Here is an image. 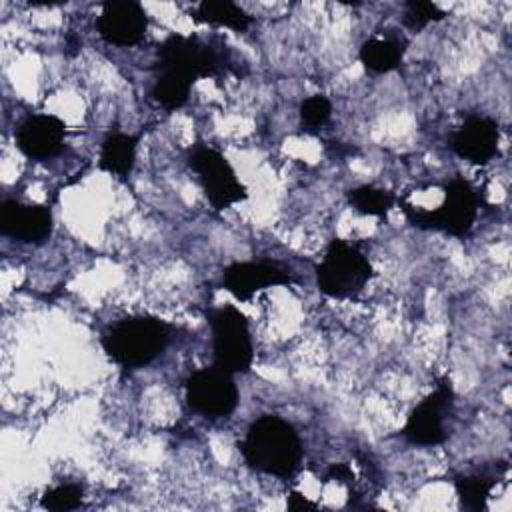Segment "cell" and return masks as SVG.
<instances>
[{
  "mask_svg": "<svg viewBox=\"0 0 512 512\" xmlns=\"http://www.w3.org/2000/svg\"><path fill=\"white\" fill-rule=\"evenodd\" d=\"M244 462L262 474L290 478L302 462V442L296 428L278 414L258 416L238 444Z\"/></svg>",
  "mask_w": 512,
  "mask_h": 512,
  "instance_id": "1",
  "label": "cell"
},
{
  "mask_svg": "<svg viewBox=\"0 0 512 512\" xmlns=\"http://www.w3.org/2000/svg\"><path fill=\"white\" fill-rule=\"evenodd\" d=\"M172 338V326L148 314L126 316L110 324L100 344L106 356L122 368H144L164 354Z\"/></svg>",
  "mask_w": 512,
  "mask_h": 512,
  "instance_id": "2",
  "label": "cell"
},
{
  "mask_svg": "<svg viewBox=\"0 0 512 512\" xmlns=\"http://www.w3.org/2000/svg\"><path fill=\"white\" fill-rule=\"evenodd\" d=\"M158 72L176 74L190 84L202 78H214L224 72L236 70V64L230 56L226 44L216 48L196 36L170 34L158 46Z\"/></svg>",
  "mask_w": 512,
  "mask_h": 512,
  "instance_id": "3",
  "label": "cell"
},
{
  "mask_svg": "<svg viewBox=\"0 0 512 512\" xmlns=\"http://www.w3.org/2000/svg\"><path fill=\"white\" fill-rule=\"evenodd\" d=\"M400 206L412 226L464 238L476 222L480 196L468 180L454 176L444 184V200L438 208L424 210L406 202H400Z\"/></svg>",
  "mask_w": 512,
  "mask_h": 512,
  "instance_id": "4",
  "label": "cell"
},
{
  "mask_svg": "<svg viewBox=\"0 0 512 512\" xmlns=\"http://www.w3.org/2000/svg\"><path fill=\"white\" fill-rule=\"evenodd\" d=\"M314 272L318 290L336 300L356 298L374 276V268L360 246L342 238L330 240L324 258L314 266Z\"/></svg>",
  "mask_w": 512,
  "mask_h": 512,
  "instance_id": "5",
  "label": "cell"
},
{
  "mask_svg": "<svg viewBox=\"0 0 512 512\" xmlns=\"http://www.w3.org/2000/svg\"><path fill=\"white\" fill-rule=\"evenodd\" d=\"M214 366L230 374H248L254 362V342L248 318L232 304L208 312Z\"/></svg>",
  "mask_w": 512,
  "mask_h": 512,
  "instance_id": "6",
  "label": "cell"
},
{
  "mask_svg": "<svg viewBox=\"0 0 512 512\" xmlns=\"http://www.w3.org/2000/svg\"><path fill=\"white\" fill-rule=\"evenodd\" d=\"M188 166L196 172L204 196L214 210H224L248 198V190L238 180L232 164L216 148L196 142L188 150Z\"/></svg>",
  "mask_w": 512,
  "mask_h": 512,
  "instance_id": "7",
  "label": "cell"
},
{
  "mask_svg": "<svg viewBox=\"0 0 512 512\" xmlns=\"http://www.w3.org/2000/svg\"><path fill=\"white\" fill-rule=\"evenodd\" d=\"M454 414V388L448 376L436 382L408 414L400 434L414 446H438L448 438L446 422Z\"/></svg>",
  "mask_w": 512,
  "mask_h": 512,
  "instance_id": "8",
  "label": "cell"
},
{
  "mask_svg": "<svg viewBox=\"0 0 512 512\" xmlns=\"http://www.w3.org/2000/svg\"><path fill=\"white\" fill-rule=\"evenodd\" d=\"M184 392L188 408L206 418H228L238 406L234 374L214 364L194 370L184 382Z\"/></svg>",
  "mask_w": 512,
  "mask_h": 512,
  "instance_id": "9",
  "label": "cell"
},
{
  "mask_svg": "<svg viewBox=\"0 0 512 512\" xmlns=\"http://www.w3.org/2000/svg\"><path fill=\"white\" fill-rule=\"evenodd\" d=\"M296 282L290 268L272 260H246L232 262L222 270V288L236 300H250L256 292L270 286H284Z\"/></svg>",
  "mask_w": 512,
  "mask_h": 512,
  "instance_id": "10",
  "label": "cell"
},
{
  "mask_svg": "<svg viewBox=\"0 0 512 512\" xmlns=\"http://www.w3.org/2000/svg\"><path fill=\"white\" fill-rule=\"evenodd\" d=\"M98 36L112 46H136L148 28V14L134 0L106 2L96 18Z\"/></svg>",
  "mask_w": 512,
  "mask_h": 512,
  "instance_id": "11",
  "label": "cell"
},
{
  "mask_svg": "<svg viewBox=\"0 0 512 512\" xmlns=\"http://www.w3.org/2000/svg\"><path fill=\"white\" fill-rule=\"evenodd\" d=\"M0 232L22 244H42L52 234V212L44 204L6 198L0 204Z\"/></svg>",
  "mask_w": 512,
  "mask_h": 512,
  "instance_id": "12",
  "label": "cell"
},
{
  "mask_svg": "<svg viewBox=\"0 0 512 512\" xmlns=\"http://www.w3.org/2000/svg\"><path fill=\"white\" fill-rule=\"evenodd\" d=\"M498 142L500 124L490 116L478 114L468 116L462 126H458L448 138V146L452 152L478 166H484L494 156H498Z\"/></svg>",
  "mask_w": 512,
  "mask_h": 512,
  "instance_id": "13",
  "label": "cell"
},
{
  "mask_svg": "<svg viewBox=\"0 0 512 512\" xmlns=\"http://www.w3.org/2000/svg\"><path fill=\"white\" fill-rule=\"evenodd\" d=\"M66 138V124L54 114L26 116L16 132V148L30 160H48L62 152Z\"/></svg>",
  "mask_w": 512,
  "mask_h": 512,
  "instance_id": "14",
  "label": "cell"
},
{
  "mask_svg": "<svg viewBox=\"0 0 512 512\" xmlns=\"http://www.w3.org/2000/svg\"><path fill=\"white\" fill-rule=\"evenodd\" d=\"M506 464L500 462L494 472L490 470H478L470 474H458L454 478V490L460 502V508L470 512H482L486 510L490 492L494 490L498 478L504 474Z\"/></svg>",
  "mask_w": 512,
  "mask_h": 512,
  "instance_id": "15",
  "label": "cell"
},
{
  "mask_svg": "<svg viewBox=\"0 0 512 512\" xmlns=\"http://www.w3.org/2000/svg\"><path fill=\"white\" fill-rule=\"evenodd\" d=\"M406 46L408 42L398 34H390L384 38H368L366 42H362L358 58L368 72L388 74L400 66Z\"/></svg>",
  "mask_w": 512,
  "mask_h": 512,
  "instance_id": "16",
  "label": "cell"
},
{
  "mask_svg": "<svg viewBox=\"0 0 512 512\" xmlns=\"http://www.w3.org/2000/svg\"><path fill=\"white\" fill-rule=\"evenodd\" d=\"M136 148H138V136L134 134H126V132L106 134L100 146L98 168L124 180L134 168Z\"/></svg>",
  "mask_w": 512,
  "mask_h": 512,
  "instance_id": "17",
  "label": "cell"
},
{
  "mask_svg": "<svg viewBox=\"0 0 512 512\" xmlns=\"http://www.w3.org/2000/svg\"><path fill=\"white\" fill-rule=\"evenodd\" d=\"M192 18L218 28H230L234 32H246L252 26V16L230 0H202Z\"/></svg>",
  "mask_w": 512,
  "mask_h": 512,
  "instance_id": "18",
  "label": "cell"
},
{
  "mask_svg": "<svg viewBox=\"0 0 512 512\" xmlns=\"http://www.w3.org/2000/svg\"><path fill=\"white\" fill-rule=\"evenodd\" d=\"M346 200L356 212L364 216H376V218H384L398 202L394 192L372 186V184H360L356 188H350L346 192Z\"/></svg>",
  "mask_w": 512,
  "mask_h": 512,
  "instance_id": "19",
  "label": "cell"
},
{
  "mask_svg": "<svg viewBox=\"0 0 512 512\" xmlns=\"http://www.w3.org/2000/svg\"><path fill=\"white\" fill-rule=\"evenodd\" d=\"M190 88H192V84L188 80H184L176 74H170V72H158V76L150 88V96L158 106L172 112V110L182 108L188 102Z\"/></svg>",
  "mask_w": 512,
  "mask_h": 512,
  "instance_id": "20",
  "label": "cell"
},
{
  "mask_svg": "<svg viewBox=\"0 0 512 512\" xmlns=\"http://www.w3.org/2000/svg\"><path fill=\"white\" fill-rule=\"evenodd\" d=\"M84 486L78 482H62L48 488L40 500V506L50 512H70L82 506Z\"/></svg>",
  "mask_w": 512,
  "mask_h": 512,
  "instance_id": "21",
  "label": "cell"
},
{
  "mask_svg": "<svg viewBox=\"0 0 512 512\" xmlns=\"http://www.w3.org/2000/svg\"><path fill=\"white\" fill-rule=\"evenodd\" d=\"M444 18H446V12L440 6H436L434 2H426V0H408V2H404L402 24L414 34L424 30L428 24L440 22Z\"/></svg>",
  "mask_w": 512,
  "mask_h": 512,
  "instance_id": "22",
  "label": "cell"
},
{
  "mask_svg": "<svg viewBox=\"0 0 512 512\" xmlns=\"http://www.w3.org/2000/svg\"><path fill=\"white\" fill-rule=\"evenodd\" d=\"M298 114H300V124L304 130H310V132L318 130L328 124V120L332 116V102L322 94L308 96L306 100L300 102Z\"/></svg>",
  "mask_w": 512,
  "mask_h": 512,
  "instance_id": "23",
  "label": "cell"
},
{
  "mask_svg": "<svg viewBox=\"0 0 512 512\" xmlns=\"http://www.w3.org/2000/svg\"><path fill=\"white\" fill-rule=\"evenodd\" d=\"M328 480H336V482H340V484H352L354 474H352V470L348 468V464L338 462V464H330V468L326 470L324 482H328Z\"/></svg>",
  "mask_w": 512,
  "mask_h": 512,
  "instance_id": "24",
  "label": "cell"
},
{
  "mask_svg": "<svg viewBox=\"0 0 512 512\" xmlns=\"http://www.w3.org/2000/svg\"><path fill=\"white\" fill-rule=\"evenodd\" d=\"M286 506H288V510H296V512H302V510H316V504L310 502V500H308L306 496H302L300 492H290Z\"/></svg>",
  "mask_w": 512,
  "mask_h": 512,
  "instance_id": "25",
  "label": "cell"
},
{
  "mask_svg": "<svg viewBox=\"0 0 512 512\" xmlns=\"http://www.w3.org/2000/svg\"><path fill=\"white\" fill-rule=\"evenodd\" d=\"M80 46H82V42H80L74 34H68V36H66V50H64V52H66L68 56H76V54L80 52Z\"/></svg>",
  "mask_w": 512,
  "mask_h": 512,
  "instance_id": "26",
  "label": "cell"
}]
</instances>
